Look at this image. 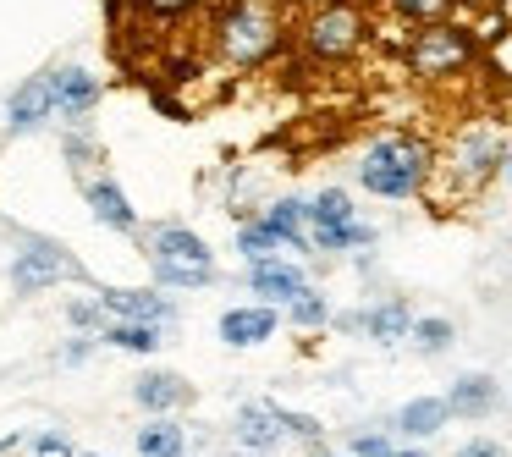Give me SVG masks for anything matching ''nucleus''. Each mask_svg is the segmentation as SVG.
<instances>
[{
  "label": "nucleus",
  "instance_id": "nucleus-1",
  "mask_svg": "<svg viewBox=\"0 0 512 457\" xmlns=\"http://www.w3.org/2000/svg\"><path fill=\"white\" fill-rule=\"evenodd\" d=\"M287 45V17L281 0H232L215 12V50L226 67L254 72L265 61H276V50Z\"/></svg>",
  "mask_w": 512,
  "mask_h": 457
},
{
  "label": "nucleus",
  "instance_id": "nucleus-2",
  "mask_svg": "<svg viewBox=\"0 0 512 457\" xmlns=\"http://www.w3.org/2000/svg\"><path fill=\"white\" fill-rule=\"evenodd\" d=\"M430 171H435V149L413 133L375 138V144L364 149V160H358V182H364V193H375V199H413V193H424Z\"/></svg>",
  "mask_w": 512,
  "mask_h": 457
},
{
  "label": "nucleus",
  "instance_id": "nucleus-3",
  "mask_svg": "<svg viewBox=\"0 0 512 457\" xmlns=\"http://www.w3.org/2000/svg\"><path fill=\"white\" fill-rule=\"evenodd\" d=\"M144 254H149V265H155L160 287H171V292H199V287L215 281L210 243H204L199 232H188V226H171V221L155 226Z\"/></svg>",
  "mask_w": 512,
  "mask_h": 457
},
{
  "label": "nucleus",
  "instance_id": "nucleus-4",
  "mask_svg": "<svg viewBox=\"0 0 512 457\" xmlns=\"http://www.w3.org/2000/svg\"><path fill=\"white\" fill-rule=\"evenodd\" d=\"M435 166H441L446 188H452L457 199H474V193H485L490 177L507 166V149H501V133H496V127H479V122H474V127H463V133L452 138V149H446Z\"/></svg>",
  "mask_w": 512,
  "mask_h": 457
},
{
  "label": "nucleus",
  "instance_id": "nucleus-5",
  "mask_svg": "<svg viewBox=\"0 0 512 457\" xmlns=\"http://www.w3.org/2000/svg\"><path fill=\"white\" fill-rule=\"evenodd\" d=\"M369 39V17L358 12L353 0H331V6H314L298 28V45L309 61H353Z\"/></svg>",
  "mask_w": 512,
  "mask_h": 457
},
{
  "label": "nucleus",
  "instance_id": "nucleus-6",
  "mask_svg": "<svg viewBox=\"0 0 512 457\" xmlns=\"http://www.w3.org/2000/svg\"><path fill=\"white\" fill-rule=\"evenodd\" d=\"M474 50L479 45L463 23H430L408 39V67L419 78H452V72H463L474 61Z\"/></svg>",
  "mask_w": 512,
  "mask_h": 457
},
{
  "label": "nucleus",
  "instance_id": "nucleus-7",
  "mask_svg": "<svg viewBox=\"0 0 512 457\" xmlns=\"http://www.w3.org/2000/svg\"><path fill=\"white\" fill-rule=\"evenodd\" d=\"M61 281H83L78 259L61 243H50V237H23V248H17V259H12V287L23 292V298H34V292H50V287H61Z\"/></svg>",
  "mask_w": 512,
  "mask_h": 457
},
{
  "label": "nucleus",
  "instance_id": "nucleus-8",
  "mask_svg": "<svg viewBox=\"0 0 512 457\" xmlns=\"http://www.w3.org/2000/svg\"><path fill=\"white\" fill-rule=\"evenodd\" d=\"M100 309L111 314L116 325H155V331L177 320V309H171L166 292H149V287H105Z\"/></svg>",
  "mask_w": 512,
  "mask_h": 457
},
{
  "label": "nucleus",
  "instance_id": "nucleus-9",
  "mask_svg": "<svg viewBox=\"0 0 512 457\" xmlns=\"http://www.w3.org/2000/svg\"><path fill=\"white\" fill-rule=\"evenodd\" d=\"M50 116H56L50 72H34V78H23L12 89V100H6V127H12V133H34V127H45Z\"/></svg>",
  "mask_w": 512,
  "mask_h": 457
},
{
  "label": "nucleus",
  "instance_id": "nucleus-10",
  "mask_svg": "<svg viewBox=\"0 0 512 457\" xmlns=\"http://www.w3.org/2000/svg\"><path fill=\"white\" fill-rule=\"evenodd\" d=\"M232 435H237V446L254 457V452H276V446L287 441V424H281V408H276V402H243Z\"/></svg>",
  "mask_w": 512,
  "mask_h": 457
},
{
  "label": "nucleus",
  "instance_id": "nucleus-11",
  "mask_svg": "<svg viewBox=\"0 0 512 457\" xmlns=\"http://www.w3.org/2000/svg\"><path fill=\"white\" fill-rule=\"evenodd\" d=\"M276 325H281L276 309H265V303H243V309H226L221 314L215 336H221L226 347H259V342H270V336H276Z\"/></svg>",
  "mask_w": 512,
  "mask_h": 457
},
{
  "label": "nucleus",
  "instance_id": "nucleus-12",
  "mask_svg": "<svg viewBox=\"0 0 512 457\" xmlns=\"http://www.w3.org/2000/svg\"><path fill=\"white\" fill-rule=\"evenodd\" d=\"M50 89H56V116H72V122H83V116L100 105V78L83 67H56L50 72Z\"/></svg>",
  "mask_w": 512,
  "mask_h": 457
},
{
  "label": "nucleus",
  "instance_id": "nucleus-13",
  "mask_svg": "<svg viewBox=\"0 0 512 457\" xmlns=\"http://www.w3.org/2000/svg\"><path fill=\"white\" fill-rule=\"evenodd\" d=\"M133 402L144 413H155V419H171L177 408H188L193 402V386L182 375H166V369H155V375H138L133 380Z\"/></svg>",
  "mask_w": 512,
  "mask_h": 457
},
{
  "label": "nucleus",
  "instance_id": "nucleus-14",
  "mask_svg": "<svg viewBox=\"0 0 512 457\" xmlns=\"http://www.w3.org/2000/svg\"><path fill=\"white\" fill-rule=\"evenodd\" d=\"M248 287L259 292L265 309H276V303H298L309 292V281H303V270L281 265V259H265V265H248Z\"/></svg>",
  "mask_w": 512,
  "mask_h": 457
},
{
  "label": "nucleus",
  "instance_id": "nucleus-15",
  "mask_svg": "<svg viewBox=\"0 0 512 457\" xmlns=\"http://www.w3.org/2000/svg\"><path fill=\"white\" fill-rule=\"evenodd\" d=\"M83 204L94 210V221L111 226V232H138V210L127 204V193L116 188L111 177H94L89 188H83Z\"/></svg>",
  "mask_w": 512,
  "mask_h": 457
},
{
  "label": "nucleus",
  "instance_id": "nucleus-16",
  "mask_svg": "<svg viewBox=\"0 0 512 457\" xmlns=\"http://www.w3.org/2000/svg\"><path fill=\"white\" fill-rule=\"evenodd\" d=\"M452 424V408H446V397H413L397 408V430L408 435V441H430L435 430H446Z\"/></svg>",
  "mask_w": 512,
  "mask_h": 457
},
{
  "label": "nucleus",
  "instance_id": "nucleus-17",
  "mask_svg": "<svg viewBox=\"0 0 512 457\" xmlns=\"http://www.w3.org/2000/svg\"><path fill=\"white\" fill-rule=\"evenodd\" d=\"M496 380L490 375H463L452 380V391H446V408H452V419H485L490 408H496Z\"/></svg>",
  "mask_w": 512,
  "mask_h": 457
},
{
  "label": "nucleus",
  "instance_id": "nucleus-18",
  "mask_svg": "<svg viewBox=\"0 0 512 457\" xmlns=\"http://www.w3.org/2000/svg\"><path fill=\"white\" fill-rule=\"evenodd\" d=\"M353 325L364 336H375V342H402V336L413 331V314H408V303H402V298H386V303H375V309H364Z\"/></svg>",
  "mask_w": 512,
  "mask_h": 457
},
{
  "label": "nucleus",
  "instance_id": "nucleus-19",
  "mask_svg": "<svg viewBox=\"0 0 512 457\" xmlns=\"http://www.w3.org/2000/svg\"><path fill=\"white\" fill-rule=\"evenodd\" d=\"M265 226L287 248H309V204H303V199H276L265 210Z\"/></svg>",
  "mask_w": 512,
  "mask_h": 457
},
{
  "label": "nucleus",
  "instance_id": "nucleus-20",
  "mask_svg": "<svg viewBox=\"0 0 512 457\" xmlns=\"http://www.w3.org/2000/svg\"><path fill=\"white\" fill-rule=\"evenodd\" d=\"M138 457H188V430L177 419H149L138 430Z\"/></svg>",
  "mask_w": 512,
  "mask_h": 457
},
{
  "label": "nucleus",
  "instance_id": "nucleus-21",
  "mask_svg": "<svg viewBox=\"0 0 512 457\" xmlns=\"http://www.w3.org/2000/svg\"><path fill=\"white\" fill-rule=\"evenodd\" d=\"M358 221V210H353V199H347L342 188H325L320 199H309V237L314 232H336V226H353Z\"/></svg>",
  "mask_w": 512,
  "mask_h": 457
},
{
  "label": "nucleus",
  "instance_id": "nucleus-22",
  "mask_svg": "<svg viewBox=\"0 0 512 457\" xmlns=\"http://www.w3.org/2000/svg\"><path fill=\"white\" fill-rule=\"evenodd\" d=\"M276 248H287L276 232H270L265 221H243L237 226V254L248 259V265H265V259H276Z\"/></svg>",
  "mask_w": 512,
  "mask_h": 457
},
{
  "label": "nucleus",
  "instance_id": "nucleus-23",
  "mask_svg": "<svg viewBox=\"0 0 512 457\" xmlns=\"http://www.w3.org/2000/svg\"><path fill=\"white\" fill-rule=\"evenodd\" d=\"M100 342L122 347V353H160V331H155V325H116L111 320Z\"/></svg>",
  "mask_w": 512,
  "mask_h": 457
},
{
  "label": "nucleus",
  "instance_id": "nucleus-24",
  "mask_svg": "<svg viewBox=\"0 0 512 457\" xmlns=\"http://www.w3.org/2000/svg\"><path fill=\"white\" fill-rule=\"evenodd\" d=\"M375 243V226L353 221V226H336V232H314L309 248H325V254H342V248H369Z\"/></svg>",
  "mask_w": 512,
  "mask_h": 457
},
{
  "label": "nucleus",
  "instance_id": "nucleus-25",
  "mask_svg": "<svg viewBox=\"0 0 512 457\" xmlns=\"http://www.w3.org/2000/svg\"><path fill=\"white\" fill-rule=\"evenodd\" d=\"M413 347L419 353H446V347L457 342V331H452V320H441V314H430V320H413Z\"/></svg>",
  "mask_w": 512,
  "mask_h": 457
},
{
  "label": "nucleus",
  "instance_id": "nucleus-26",
  "mask_svg": "<svg viewBox=\"0 0 512 457\" xmlns=\"http://www.w3.org/2000/svg\"><path fill=\"white\" fill-rule=\"evenodd\" d=\"M452 6H457V0H391V12L408 17V23H419V28L452 23Z\"/></svg>",
  "mask_w": 512,
  "mask_h": 457
},
{
  "label": "nucleus",
  "instance_id": "nucleus-27",
  "mask_svg": "<svg viewBox=\"0 0 512 457\" xmlns=\"http://www.w3.org/2000/svg\"><path fill=\"white\" fill-rule=\"evenodd\" d=\"M287 320H292V325H298V331H320V325H325V320H331V303H325V298H320V292H314V287H309V292H303V298H298V303H287Z\"/></svg>",
  "mask_w": 512,
  "mask_h": 457
},
{
  "label": "nucleus",
  "instance_id": "nucleus-28",
  "mask_svg": "<svg viewBox=\"0 0 512 457\" xmlns=\"http://www.w3.org/2000/svg\"><path fill=\"white\" fill-rule=\"evenodd\" d=\"M193 6H199V0H133V12L144 17V23H177Z\"/></svg>",
  "mask_w": 512,
  "mask_h": 457
},
{
  "label": "nucleus",
  "instance_id": "nucleus-29",
  "mask_svg": "<svg viewBox=\"0 0 512 457\" xmlns=\"http://www.w3.org/2000/svg\"><path fill=\"white\" fill-rule=\"evenodd\" d=\"M67 320L78 325L83 336H105V325H111V314L100 309V298H94V303H83V298H78V303H67Z\"/></svg>",
  "mask_w": 512,
  "mask_h": 457
},
{
  "label": "nucleus",
  "instance_id": "nucleus-30",
  "mask_svg": "<svg viewBox=\"0 0 512 457\" xmlns=\"http://www.w3.org/2000/svg\"><path fill=\"white\" fill-rule=\"evenodd\" d=\"M28 452H34V457H78V452H72V441H67L61 430L34 435V441H28Z\"/></svg>",
  "mask_w": 512,
  "mask_h": 457
},
{
  "label": "nucleus",
  "instance_id": "nucleus-31",
  "mask_svg": "<svg viewBox=\"0 0 512 457\" xmlns=\"http://www.w3.org/2000/svg\"><path fill=\"white\" fill-rule=\"evenodd\" d=\"M452 457H507V446H501V441H490V435H474V441H463Z\"/></svg>",
  "mask_w": 512,
  "mask_h": 457
},
{
  "label": "nucleus",
  "instance_id": "nucleus-32",
  "mask_svg": "<svg viewBox=\"0 0 512 457\" xmlns=\"http://www.w3.org/2000/svg\"><path fill=\"white\" fill-rule=\"evenodd\" d=\"M397 446L386 441V435H353V457H391Z\"/></svg>",
  "mask_w": 512,
  "mask_h": 457
},
{
  "label": "nucleus",
  "instance_id": "nucleus-33",
  "mask_svg": "<svg viewBox=\"0 0 512 457\" xmlns=\"http://www.w3.org/2000/svg\"><path fill=\"white\" fill-rule=\"evenodd\" d=\"M281 424H287V435H303V441H314V435H320V424H314L309 413H287V408H281Z\"/></svg>",
  "mask_w": 512,
  "mask_h": 457
},
{
  "label": "nucleus",
  "instance_id": "nucleus-34",
  "mask_svg": "<svg viewBox=\"0 0 512 457\" xmlns=\"http://www.w3.org/2000/svg\"><path fill=\"white\" fill-rule=\"evenodd\" d=\"M67 155H72V166H94V144H78V138H67Z\"/></svg>",
  "mask_w": 512,
  "mask_h": 457
},
{
  "label": "nucleus",
  "instance_id": "nucleus-35",
  "mask_svg": "<svg viewBox=\"0 0 512 457\" xmlns=\"http://www.w3.org/2000/svg\"><path fill=\"white\" fill-rule=\"evenodd\" d=\"M89 353H94V342H89V336H83V342H67V347H61V358H67V364H83Z\"/></svg>",
  "mask_w": 512,
  "mask_h": 457
},
{
  "label": "nucleus",
  "instance_id": "nucleus-36",
  "mask_svg": "<svg viewBox=\"0 0 512 457\" xmlns=\"http://www.w3.org/2000/svg\"><path fill=\"white\" fill-rule=\"evenodd\" d=\"M391 457H430V452H419V446H397Z\"/></svg>",
  "mask_w": 512,
  "mask_h": 457
},
{
  "label": "nucleus",
  "instance_id": "nucleus-37",
  "mask_svg": "<svg viewBox=\"0 0 512 457\" xmlns=\"http://www.w3.org/2000/svg\"><path fill=\"white\" fill-rule=\"evenodd\" d=\"M12 446H17V435H0V457L12 452Z\"/></svg>",
  "mask_w": 512,
  "mask_h": 457
},
{
  "label": "nucleus",
  "instance_id": "nucleus-38",
  "mask_svg": "<svg viewBox=\"0 0 512 457\" xmlns=\"http://www.w3.org/2000/svg\"><path fill=\"white\" fill-rule=\"evenodd\" d=\"M507 177H512V155H507Z\"/></svg>",
  "mask_w": 512,
  "mask_h": 457
},
{
  "label": "nucleus",
  "instance_id": "nucleus-39",
  "mask_svg": "<svg viewBox=\"0 0 512 457\" xmlns=\"http://www.w3.org/2000/svg\"><path fill=\"white\" fill-rule=\"evenodd\" d=\"M314 457H336V452H314Z\"/></svg>",
  "mask_w": 512,
  "mask_h": 457
},
{
  "label": "nucleus",
  "instance_id": "nucleus-40",
  "mask_svg": "<svg viewBox=\"0 0 512 457\" xmlns=\"http://www.w3.org/2000/svg\"><path fill=\"white\" fill-rule=\"evenodd\" d=\"M320 6H331V0H320Z\"/></svg>",
  "mask_w": 512,
  "mask_h": 457
},
{
  "label": "nucleus",
  "instance_id": "nucleus-41",
  "mask_svg": "<svg viewBox=\"0 0 512 457\" xmlns=\"http://www.w3.org/2000/svg\"><path fill=\"white\" fill-rule=\"evenodd\" d=\"M89 457H100V452H89Z\"/></svg>",
  "mask_w": 512,
  "mask_h": 457
},
{
  "label": "nucleus",
  "instance_id": "nucleus-42",
  "mask_svg": "<svg viewBox=\"0 0 512 457\" xmlns=\"http://www.w3.org/2000/svg\"><path fill=\"white\" fill-rule=\"evenodd\" d=\"M226 6H232V0H226Z\"/></svg>",
  "mask_w": 512,
  "mask_h": 457
}]
</instances>
